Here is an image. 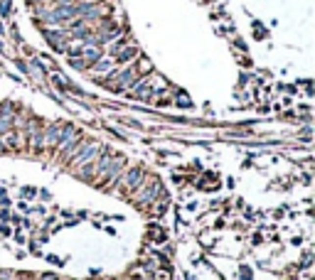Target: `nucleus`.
<instances>
[{"instance_id": "nucleus-1", "label": "nucleus", "mask_w": 315, "mask_h": 280, "mask_svg": "<svg viewBox=\"0 0 315 280\" xmlns=\"http://www.w3.org/2000/svg\"><path fill=\"white\" fill-rule=\"evenodd\" d=\"M96 153H99V145H96V143H81V145H79V153L72 158V163H74V165H84V163L94 160Z\"/></svg>"}, {"instance_id": "nucleus-2", "label": "nucleus", "mask_w": 315, "mask_h": 280, "mask_svg": "<svg viewBox=\"0 0 315 280\" xmlns=\"http://www.w3.org/2000/svg\"><path fill=\"white\" fill-rule=\"evenodd\" d=\"M13 120H15V108L10 103H0V135L13 130Z\"/></svg>"}, {"instance_id": "nucleus-3", "label": "nucleus", "mask_w": 315, "mask_h": 280, "mask_svg": "<svg viewBox=\"0 0 315 280\" xmlns=\"http://www.w3.org/2000/svg\"><path fill=\"white\" fill-rule=\"evenodd\" d=\"M104 57V52H101V47H84L81 49V59H84V64H86V69H91L99 59Z\"/></svg>"}, {"instance_id": "nucleus-4", "label": "nucleus", "mask_w": 315, "mask_h": 280, "mask_svg": "<svg viewBox=\"0 0 315 280\" xmlns=\"http://www.w3.org/2000/svg\"><path fill=\"white\" fill-rule=\"evenodd\" d=\"M140 180H143V170H140V167H131V170L123 175V182H126L128 189H138V187L143 185Z\"/></svg>"}, {"instance_id": "nucleus-5", "label": "nucleus", "mask_w": 315, "mask_h": 280, "mask_svg": "<svg viewBox=\"0 0 315 280\" xmlns=\"http://www.w3.org/2000/svg\"><path fill=\"white\" fill-rule=\"evenodd\" d=\"M138 54H140V52H138V47H133V45L128 47V45H126V47L113 57V62H116V67H118V64H126V62H131V59H138Z\"/></svg>"}, {"instance_id": "nucleus-6", "label": "nucleus", "mask_w": 315, "mask_h": 280, "mask_svg": "<svg viewBox=\"0 0 315 280\" xmlns=\"http://www.w3.org/2000/svg\"><path fill=\"white\" fill-rule=\"evenodd\" d=\"M158 180H150V187H145V189H140L138 192V197H135V204H148L153 197H155V192H158Z\"/></svg>"}, {"instance_id": "nucleus-7", "label": "nucleus", "mask_w": 315, "mask_h": 280, "mask_svg": "<svg viewBox=\"0 0 315 280\" xmlns=\"http://www.w3.org/2000/svg\"><path fill=\"white\" fill-rule=\"evenodd\" d=\"M79 145H81V135H79V130H77V133L67 140V143L62 145V158H72V153H74Z\"/></svg>"}, {"instance_id": "nucleus-8", "label": "nucleus", "mask_w": 315, "mask_h": 280, "mask_svg": "<svg viewBox=\"0 0 315 280\" xmlns=\"http://www.w3.org/2000/svg\"><path fill=\"white\" fill-rule=\"evenodd\" d=\"M59 130H62V125H59V123H52V125L47 128V133L42 135V140H45L47 145H57V143H59Z\"/></svg>"}, {"instance_id": "nucleus-9", "label": "nucleus", "mask_w": 315, "mask_h": 280, "mask_svg": "<svg viewBox=\"0 0 315 280\" xmlns=\"http://www.w3.org/2000/svg\"><path fill=\"white\" fill-rule=\"evenodd\" d=\"M113 67H116V62H113L111 57H108V59H104V57H101V59H99V62H96V64L91 67V69H94L96 74H108V71H111Z\"/></svg>"}, {"instance_id": "nucleus-10", "label": "nucleus", "mask_w": 315, "mask_h": 280, "mask_svg": "<svg viewBox=\"0 0 315 280\" xmlns=\"http://www.w3.org/2000/svg\"><path fill=\"white\" fill-rule=\"evenodd\" d=\"M69 64H72V69H86V64H84L81 57H69Z\"/></svg>"}, {"instance_id": "nucleus-11", "label": "nucleus", "mask_w": 315, "mask_h": 280, "mask_svg": "<svg viewBox=\"0 0 315 280\" xmlns=\"http://www.w3.org/2000/svg\"><path fill=\"white\" fill-rule=\"evenodd\" d=\"M0 15H3V18H8V15H10V3H8V0H3V8H0Z\"/></svg>"}, {"instance_id": "nucleus-12", "label": "nucleus", "mask_w": 315, "mask_h": 280, "mask_svg": "<svg viewBox=\"0 0 315 280\" xmlns=\"http://www.w3.org/2000/svg\"><path fill=\"white\" fill-rule=\"evenodd\" d=\"M178 106H183V108H190L192 103H190V98H187L185 93H180V103H178Z\"/></svg>"}, {"instance_id": "nucleus-13", "label": "nucleus", "mask_w": 315, "mask_h": 280, "mask_svg": "<svg viewBox=\"0 0 315 280\" xmlns=\"http://www.w3.org/2000/svg\"><path fill=\"white\" fill-rule=\"evenodd\" d=\"M42 280H57V278H54L52 273H45V275H42Z\"/></svg>"}, {"instance_id": "nucleus-14", "label": "nucleus", "mask_w": 315, "mask_h": 280, "mask_svg": "<svg viewBox=\"0 0 315 280\" xmlns=\"http://www.w3.org/2000/svg\"><path fill=\"white\" fill-rule=\"evenodd\" d=\"M3 32H5V30H3V25H0V37H3Z\"/></svg>"}]
</instances>
